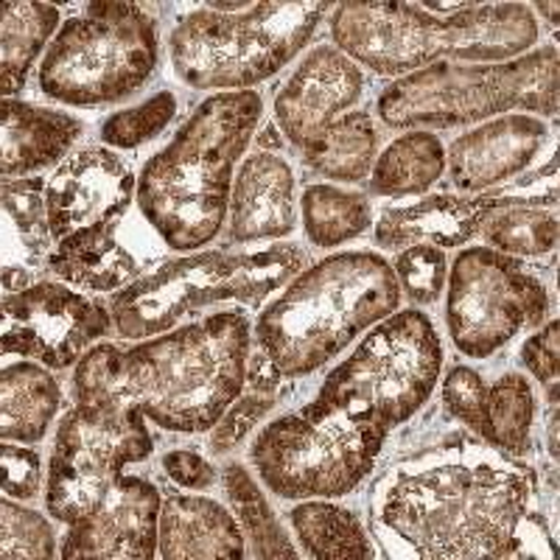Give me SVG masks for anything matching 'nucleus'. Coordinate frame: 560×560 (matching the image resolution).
<instances>
[{
	"label": "nucleus",
	"mask_w": 560,
	"mask_h": 560,
	"mask_svg": "<svg viewBox=\"0 0 560 560\" xmlns=\"http://www.w3.org/2000/svg\"><path fill=\"white\" fill-rule=\"evenodd\" d=\"M258 147L261 149H278L280 147L278 124H267V127H264V132L258 135Z\"/></svg>",
	"instance_id": "37998d69"
},
{
	"label": "nucleus",
	"mask_w": 560,
	"mask_h": 560,
	"mask_svg": "<svg viewBox=\"0 0 560 560\" xmlns=\"http://www.w3.org/2000/svg\"><path fill=\"white\" fill-rule=\"evenodd\" d=\"M48 185L39 177L3 179V210L18 228V236L32 258L45 255L51 244V222H48V205H45Z\"/></svg>",
	"instance_id": "473e14b6"
},
{
	"label": "nucleus",
	"mask_w": 560,
	"mask_h": 560,
	"mask_svg": "<svg viewBox=\"0 0 560 560\" xmlns=\"http://www.w3.org/2000/svg\"><path fill=\"white\" fill-rule=\"evenodd\" d=\"M401 292L415 303H434L446 287V255L434 244H412L393 264Z\"/></svg>",
	"instance_id": "c9c22d12"
},
{
	"label": "nucleus",
	"mask_w": 560,
	"mask_h": 560,
	"mask_svg": "<svg viewBox=\"0 0 560 560\" xmlns=\"http://www.w3.org/2000/svg\"><path fill=\"white\" fill-rule=\"evenodd\" d=\"M152 14L138 3L98 0L70 18L39 65V90L70 107H104L138 93L158 68Z\"/></svg>",
	"instance_id": "1a4fd4ad"
},
{
	"label": "nucleus",
	"mask_w": 560,
	"mask_h": 560,
	"mask_svg": "<svg viewBox=\"0 0 560 560\" xmlns=\"http://www.w3.org/2000/svg\"><path fill=\"white\" fill-rule=\"evenodd\" d=\"M278 404V395L272 389H249V393L238 395L236 401L230 404L228 412L219 418L213 427V438H210V448L213 454H228L230 448H236L244 438L255 429V423L269 415Z\"/></svg>",
	"instance_id": "e433bc0d"
},
{
	"label": "nucleus",
	"mask_w": 560,
	"mask_h": 560,
	"mask_svg": "<svg viewBox=\"0 0 560 560\" xmlns=\"http://www.w3.org/2000/svg\"><path fill=\"white\" fill-rule=\"evenodd\" d=\"M300 158L312 172L337 183H362L373 172L378 158V132L373 118L362 109L342 118L314 135L306 147H300Z\"/></svg>",
	"instance_id": "393cba45"
},
{
	"label": "nucleus",
	"mask_w": 560,
	"mask_h": 560,
	"mask_svg": "<svg viewBox=\"0 0 560 560\" xmlns=\"http://www.w3.org/2000/svg\"><path fill=\"white\" fill-rule=\"evenodd\" d=\"M522 362L527 364V370L533 373L538 382L547 387L549 401L552 407H558V368H560V325L558 319H552L549 325H544L541 331L533 334V337L524 342L522 348Z\"/></svg>",
	"instance_id": "58836bf2"
},
{
	"label": "nucleus",
	"mask_w": 560,
	"mask_h": 560,
	"mask_svg": "<svg viewBox=\"0 0 560 560\" xmlns=\"http://www.w3.org/2000/svg\"><path fill=\"white\" fill-rule=\"evenodd\" d=\"M446 172V147L429 129H409L376 158L370 172V194L412 197L429 191Z\"/></svg>",
	"instance_id": "a878e982"
},
{
	"label": "nucleus",
	"mask_w": 560,
	"mask_h": 560,
	"mask_svg": "<svg viewBox=\"0 0 560 560\" xmlns=\"http://www.w3.org/2000/svg\"><path fill=\"white\" fill-rule=\"evenodd\" d=\"M3 353L65 370L109 331L113 314L62 283L39 280L3 298Z\"/></svg>",
	"instance_id": "4468645a"
},
{
	"label": "nucleus",
	"mask_w": 560,
	"mask_h": 560,
	"mask_svg": "<svg viewBox=\"0 0 560 560\" xmlns=\"http://www.w3.org/2000/svg\"><path fill=\"white\" fill-rule=\"evenodd\" d=\"M485 398H488V384L482 382L477 370L457 364L443 378V407L452 418L471 429L479 440L485 434Z\"/></svg>",
	"instance_id": "4c0bfd02"
},
{
	"label": "nucleus",
	"mask_w": 560,
	"mask_h": 560,
	"mask_svg": "<svg viewBox=\"0 0 560 560\" xmlns=\"http://www.w3.org/2000/svg\"><path fill=\"white\" fill-rule=\"evenodd\" d=\"M364 73L353 59L334 45H317L275 96V121L294 147H306L314 135L331 127L337 118L362 98Z\"/></svg>",
	"instance_id": "a211bd4d"
},
{
	"label": "nucleus",
	"mask_w": 560,
	"mask_h": 560,
	"mask_svg": "<svg viewBox=\"0 0 560 560\" xmlns=\"http://www.w3.org/2000/svg\"><path fill=\"white\" fill-rule=\"evenodd\" d=\"M306 264L298 244H275L258 253H191L172 258L113 298V325L124 339L172 331L185 314L213 303H249L278 292Z\"/></svg>",
	"instance_id": "6e6552de"
},
{
	"label": "nucleus",
	"mask_w": 560,
	"mask_h": 560,
	"mask_svg": "<svg viewBox=\"0 0 560 560\" xmlns=\"http://www.w3.org/2000/svg\"><path fill=\"white\" fill-rule=\"evenodd\" d=\"M163 468H166V474L174 479V482L191 490L210 488L213 479H217V468H213L202 454L188 452V448L168 452L166 457H163Z\"/></svg>",
	"instance_id": "a19ab883"
},
{
	"label": "nucleus",
	"mask_w": 560,
	"mask_h": 560,
	"mask_svg": "<svg viewBox=\"0 0 560 560\" xmlns=\"http://www.w3.org/2000/svg\"><path fill=\"white\" fill-rule=\"evenodd\" d=\"M244 312H217L135 348H90L73 373L77 404H132L160 429L210 432L247 384Z\"/></svg>",
	"instance_id": "f03ea898"
},
{
	"label": "nucleus",
	"mask_w": 560,
	"mask_h": 560,
	"mask_svg": "<svg viewBox=\"0 0 560 560\" xmlns=\"http://www.w3.org/2000/svg\"><path fill=\"white\" fill-rule=\"evenodd\" d=\"M3 465V493L12 499H34L39 490V454L32 448L14 446L12 440H3L0 448Z\"/></svg>",
	"instance_id": "ea45409f"
},
{
	"label": "nucleus",
	"mask_w": 560,
	"mask_h": 560,
	"mask_svg": "<svg viewBox=\"0 0 560 560\" xmlns=\"http://www.w3.org/2000/svg\"><path fill=\"white\" fill-rule=\"evenodd\" d=\"M294 535L308 558L317 560H370L376 549L370 544L357 513L325 499H306L289 513Z\"/></svg>",
	"instance_id": "cd10ccee"
},
{
	"label": "nucleus",
	"mask_w": 560,
	"mask_h": 560,
	"mask_svg": "<svg viewBox=\"0 0 560 560\" xmlns=\"http://www.w3.org/2000/svg\"><path fill=\"white\" fill-rule=\"evenodd\" d=\"M535 9H541L552 20V26H558V3H535Z\"/></svg>",
	"instance_id": "a18cd8bd"
},
{
	"label": "nucleus",
	"mask_w": 560,
	"mask_h": 560,
	"mask_svg": "<svg viewBox=\"0 0 560 560\" xmlns=\"http://www.w3.org/2000/svg\"><path fill=\"white\" fill-rule=\"evenodd\" d=\"M264 118L255 90L213 93L160 149L138 179V210L177 253H194L219 236L230 210L233 174Z\"/></svg>",
	"instance_id": "7ed1b4c3"
},
{
	"label": "nucleus",
	"mask_w": 560,
	"mask_h": 560,
	"mask_svg": "<svg viewBox=\"0 0 560 560\" xmlns=\"http://www.w3.org/2000/svg\"><path fill=\"white\" fill-rule=\"evenodd\" d=\"M174 115H177V96L172 90H160L143 104L109 115L102 124V140L107 147L138 149L158 138L174 121Z\"/></svg>",
	"instance_id": "72a5a7b5"
},
{
	"label": "nucleus",
	"mask_w": 560,
	"mask_h": 560,
	"mask_svg": "<svg viewBox=\"0 0 560 560\" xmlns=\"http://www.w3.org/2000/svg\"><path fill=\"white\" fill-rule=\"evenodd\" d=\"M62 389L51 368L18 362L0 373V438L39 443L57 418Z\"/></svg>",
	"instance_id": "b1692460"
},
{
	"label": "nucleus",
	"mask_w": 560,
	"mask_h": 560,
	"mask_svg": "<svg viewBox=\"0 0 560 560\" xmlns=\"http://www.w3.org/2000/svg\"><path fill=\"white\" fill-rule=\"evenodd\" d=\"M135 194L138 183L124 158L107 149L73 154L59 163L57 174L45 188L54 238L62 242L77 230L124 219Z\"/></svg>",
	"instance_id": "f3484780"
},
{
	"label": "nucleus",
	"mask_w": 560,
	"mask_h": 560,
	"mask_svg": "<svg viewBox=\"0 0 560 560\" xmlns=\"http://www.w3.org/2000/svg\"><path fill=\"white\" fill-rule=\"evenodd\" d=\"M558 79L555 45L508 62H438L387 84L376 109L393 129L471 127L516 109L558 121Z\"/></svg>",
	"instance_id": "423d86ee"
},
{
	"label": "nucleus",
	"mask_w": 560,
	"mask_h": 560,
	"mask_svg": "<svg viewBox=\"0 0 560 560\" xmlns=\"http://www.w3.org/2000/svg\"><path fill=\"white\" fill-rule=\"evenodd\" d=\"M0 538L7 560L57 558V535L48 518L39 516L37 510L14 504L12 497L0 502Z\"/></svg>",
	"instance_id": "f704fd0d"
},
{
	"label": "nucleus",
	"mask_w": 560,
	"mask_h": 560,
	"mask_svg": "<svg viewBox=\"0 0 560 560\" xmlns=\"http://www.w3.org/2000/svg\"><path fill=\"white\" fill-rule=\"evenodd\" d=\"M230 238L236 244L272 242L298 224L294 174L283 158L255 152L242 163L230 194Z\"/></svg>",
	"instance_id": "aec40b11"
},
{
	"label": "nucleus",
	"mask_w": 560,
	"mask_h": 560,
	"mask_svg": "<svg viewBox=\"0 0 560 560\" xmlns=\"http://www.w3.org/2000/svg\"><path fill=\"white\" fill-rule=\"evenodd\" d=\"M398 306L401 287L387 258L337 253L289 280L258 317L255 342L280 378L312 376Z\"/></svg>",
	"instance_id": "39448f33"
},
{
	"label": "nucleus",
	"mask_w": 560,
	"mask_h": 560,
	"mask_svg": "<svg viewBox=\"0 0 560 560\" xmlns=\"http://www.w3.org/2000/svg\"><path fill=\"white\" fill-rule=\"evenodd\" d=\"M549 140V127L527 113L499 115L493 121L459 135L446 152L454 188L482 194L527 172Z\"/></svg>",
	"instance_id": "6ab92c4d"
},
{
	"label": "nucleus",
	"mask_w": 560,
	"mask_h": 560,
	"mask_svg": "<svg viewBox=\"0 0 560 560\" xmlns=\"http://www.w3.org/2000/svg\"><path fill=\"white\" fill-rule=\"evenodd\" d=\"M28 272H23V269H3V289H7V294L12 292H23V289H28L32 283H28Z\"/></svg>",
	"instance_id": "79ce46f5"
},
{
	"label": "nucleus",
	"mask_w": 560,
	"mask_h": 560,
	"mask_svg": "<svg viewBox=\"0 0 560 560\" xmlns=\"http://www.w3.org/2000/svg\"><path fill=\"white\" fill-rule=\"evenodd\" d=\"M154 452L147 415L132 404H77L62 418L48 463L45 508L73 524L96 508L132 463Z\"/></svg>",
	"instance_id": "f8f14e48"
},
{
	"label": "nucleus",
	"mask_w": 560,
	"mask_h": 560,
	"mask_svg": "<svg viewBox=\"0 0 560 560\" xmlns=\"http://www.w3.org/2000/svg\"><path fill=\"white\" fill-rule=\"evenodd\" d=\"M339 51L382 77L438 62H508L527 54L538 23L524 3H471L452 14L404 0H348L331 14Z\"/></svg>",
	"instance_id": "20e7f679"
},
{
	"label": "nucleus",
	"mask_w": 560,
	"mask_h": 560,
	"mask_svg": "<svg viewBox=\"0 0 560 560\" xmlns=\"http://www.w3.org/2000/svg\"><path fill=\"white\" fill-rule=\"evenodd\" d=\"M59 9L51 3H3V26H0V90L14 98L26 88L28 70L43 54L48 39L57 37Z\"/></svg>",
	"instance_id": "bb28decb"
},
{
	"label": "nucleus",
	"mask_w": 560,
	"mask_h": 560,
	"mask_svg": "<svg viewBox=\"0 0 560 560\" xmlns=\"http://www.w3.org/2000/svg\"><path fill=\"white\" fill-rule=\"evenodd\" d=\"M490 249L510 258H538L558 247V213L544 208H508L490 217L482 228Z\"/></svg>",
	"instance_id": "2f4dec72"
},
{
	"label": "nucleus",
	"mask_w": 560,
	"mask_h": 560,
	"mask_svg": "<svg viewBox=\"0 0 560 560\" xmlns=\"http://www.w3.org/2000/svg\"><path fill=\"white\" fill-rule=\"evenodd\" d=\"M535 497L533 468L485 440H448L395 465L378 493V522L415 558H502Z\"/></svg>",
	"instance_id": "f257e3e1"
},
{
	"label": "nucleus",
	"mask_w": 560,
	"mask_h": 560,
	"mask_svg": "<svg viewBox=\"0 0 560 560\" xmlns=\"http://www.w3.org/2000/svg\"><path fill=\"white\" fill-rule=\"evenodd\" d=\"M222 482L224 493H228L230 504H233V516H236L244 538H247L249 547H253L255 558H300V552L294 549L287 529L280 527L272 504L267 502V497H264L261 488L255 485V479L249 477V471L244 465L230 463L222 474Z\"/></svg>",
	"instance_id": "c756f323"
},
{
	"label": "nucleus",
	"mask_w": 560,
	"mask_h": 560,
	"mask_svg": "<svg viewBox=\"0 0 560 560\" xmlns=\"http://www.w3.org/2000/svg\"><path fill=\"white\" fill-rule=\"evenodd\" d=\"M389 432L314 398L280 415L249 446V459L275 497L339 499L370 477Z\"/></svg>",
	"instance_id": "9d476101"
},
{
	"label": "nucleus",
	"mask_w": 560,
	"mask_h": 560,
	"mask_svg": "<svg viewBox=\"0 0 560 560\" xmlns=\"http://www.w3.org/2000/svg\"><path fill=\"white\" fill-rule=\"evenodd\" d=\"M440 370L438 328L423 312L404 308L373 325L359 348L325 376L317 401L389 432L423 409Z\"/></svg>",
	"instance_id": "9b49d317"
},
{
	"label": "nucleus",
	"mask_w": 560,
	"mask_h": 560,
	"mask_svg": "<svg viewBox=\"0 0 560 560\" xmlns=\"http://www.w3.org/2000/svg\"><path fill=\"white\" fill-rule=\"evenodd\" d=\"M328 3H253L247 12L185 14L168 37L174 73L194 90L242 93L272 79L312 39Z\"/></svg>",
	"instance_id": "0eeeda50"
},
{
	"label": "nucleus",
	"mask_w": 560,
	"mask_h": 560,
	"mask_svg": "<svg viewBox=\"0 0 560 560\" xmlns=\"http://www.w3.org/2000/svg\"><path fill=\"white\" fill-rule=\"evenodd\" d=\"M124 219L70 233L57 244L51 269L90 292H121L140 278L143 261L118 238Z\"/></svg>",
	"instance_id": "5701e85b"
},
{
	"label": "nucleus",
	"mask_w": 560,
	"mask_h": 560,
	"mask_svg": "<svg viewBox=\"0 0 560 560\" xmlns=\"http://www.w3.org/2000/svg\"><path fill=\"white\" fill-rule=\"evenodd\" d=\"M158 555L166 560H238L247 538L224 504L205 497H168L160 508Z\"/></svg>",
	"instance_id": "412c9836"
},
{
	"label": "nucleus",
	"mask_w": 560,
	"mask_h": 560,
	"mask_svg": "<svg viewBox=\"0 0 560 560\" xmlns=\"http://www.w3.org/2000/svg\"><path fill=\"white\" fill-rule=\"evenodd\" d=\"M535 420V395L527 376L508 373L497 384L488 387L485 398V434L488 446L499 448L513 459H524L529 454Z\"/></svg>",
	"instance_id": "7c9ffc66"
},
{
	"label": "nucleus",
	"mask_w": 560,
	"mask_h": 560,
	"mask_svg": "<svg viewBox=\"0 0 560 560\" xmlns=\"http://www.w3.org/2000/svg\"><path fill=\"white\" fill-rule=\"evenodd\" d=\"M547 434H549V452H552V459H558V409H552Z\"/></svg>",
	"instance_id": "c03bdc74"
},
{
	"label": "nucleus",
	"mask_w": 560,
	"mask_h": 560,
	"mask_svg": "<svg viewBox=\"0 0 560 560\" xmlns=\"http://www.w3.org/2000/svg\"><path fill=\"white\" fill-rule=\"evenodd\" d=\"M373 205L362 191H345L339 185L317 183L303 191V228L308 242L323 249L339 247L368 233Z\"/></svg>",
	"instance_id": "c85d7f7f"
},
{
	"label": "nucleus",
	"mask_w": 560,
	"mask_h": 560,
	"mask_svg": "<svg viewBox=\"0 0 560 560\" xmlns=\"http://www.w3.org/2000/svg\"><path fill=\"white\" fill-rule=\"evenodd\" d=\"M558 205V191L547 194H471L454 197L438 194L420 202L395 205L382 213L376 224L373 242L382 249H407L412 244H434L440 249L463 247L477 233H482L485 222L508 208H544Z\"/></svg>",
	"instance_id": "dca6fc26"
},
{
	"label": "nucleus",
	"mask_w": 560,
	"mask_h": 560,
	"mask_svg": "<svg viewBox=\"0 0 560 560\" xmlns=\"http://www.w3.org/2000/svg\"><path fill=\"white\" fill-rule=\"evenodd\" d=\"M446 323L452 342L471 359H488L552 308L549 289L518 258L490 247H468L448 275Z\"/></svg>",
	"instance_id": "ddd939ff"
},
{
	"label": "nucleus",
	"mask_w": 560,
	"mask_h": 560,
	"mask_svg": "<svg viewBox=\"0 0 560 560\" xmlns=\"http://www.w3.org/2000/svg\"><path fill=\"white\" fill-rule=\"evenodd\" d=\"M160 490L140 477H118L88 516L70 524L65 560H152L158 555Z\"/></svg>",
	"instance_id": "2eb2a0df"
},
{
	"label": "nucleus",
	"mask_w": 560,
	"mask_h": 560,
	"mask_svg": "<svg viewBox=\"0 0 560 560\" xmlns=\"http://www.w3.org/2000/svg\"><path fill=\"white\" fill-rule=\"evenodd\" d=\"M0 129H3V154H0L3 179L65 163V154L82 138L79 118L62 109L37 107L18 98L0 102Z\"/></svg>",
	"instance_id": "4be33fe9"
}]
</instances>
